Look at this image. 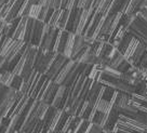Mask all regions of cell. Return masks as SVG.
<instances>
[{
  "label": "cell",
  "mask_w": 147,
  "mask_h": 133,
  "mask_svg": "<svg viewBox=\"0 0 147 133\" xmlns=\"http://www.w3.org/2000/svg\"><path fill=\"white\" fill-rule=\"evenodd\" d=\"M57 53H54L53 51L43 53L41 50H39L38 48V52L36 55V60H35V70H37L39 74H45L48 72V69L50 68L51 64L53 63L55 56Z\"/></svg>",
  "instance_id": "obj_2"
},
{
  "label": "cell",
  "mask_w": 147,
  "mask_h": 133,
  "mask_svg": "<svg viewBox=\"0 0 147 133\" xmlns=\"http://www.w3.org/2000/svg\"><path fill=\"white\" fill-rule=\"evenodd\" d=\"M49 79L47 78L46 75H42V74H38V77L36 79V82L34 84V88H32V92H30V95L29 97L32 99V100H36L37 97L39 95V93L41 91L42 87L46 84V82L48 81Z\"/></svg>",
  "instance_id": "obj_11"
},
{
  "label": "cell",
  "mask_w": 147,
  "mask_h": 133,
  "mask_svg": "<svg viewBox=\"0 0 147 133\" xmlns=\"http://www.w3.org/2000/svg\"><path fill=\"white\" fill-rule=\"evenodd\" d=\"M57 32H59V29L56 27H51L50 25L45 23L41 41L38 47L39 50H41L43 53L53 51V45H54L56 36H57Z\"/></svg>",
  "instance_id": "obj_1"
},
{
  "label": "cell",
  "mask_w": 147,
  "mask_h": 133,
  "mask_svg": "<svg viewBox=\"0 0 147 133\" xmlns=\"http://www.w3.org/2000/svg\"><path fill=\"white\" fill-rule=\"evenodd\" d=\"M76 63H77V62H75L74 60H68V62H67V63L63 66V68L61 69V72L59 73L57 77L55 78L54 82L56 83V84H59V86L63 84L64 80L66 79V77H67V75H68L69 72L73 69V67L75 66V64H76Z\"/></svg>",
  "instance_id": "obj_12"
},
{
  "label": "cell",
  "mask_w": 147,
  "mask_h": 133,
  "mask_svg": "<svg viewBox=\"0 0 147 133\" xmlns=\"http://www.w3.org/2000/svg\"><path fill=\"white\" fill-rule=\"evenodd\" d=\"M77 2H78V0H68L66 8L64 10H71L74 8H77Z\"/></svg>",
  "instance_id": "obj_29"
},
{
  "label": "cell",
  "mask_w": 147,
  "mask_h": 133,
  "mask_svg": "<svg viewBox=\"0 0 147 133\" xmlns=\"http://www.w3.org/2000/svg\"><path fill=\"white\" fill-rule=\"evenodd\" d=\"M93 1H94V0H78V2H77V8L81 10L92 9Z\"/></svg>",
  "instance_id": "obj_27"
},
{
  "label": "cell",
  "mask_w": 147,
  "mask_h": 133,
  "mask_svg": "<svg viewBox=\"0 0 147 133\" xmlns=\"http://www.w3.org/2000/svg\"><path fill=\"white\" fill-rule=\"evenodd\" d=\"M81 11H82V10L78 9V8H74V9L70 10V12H69V18H68V21H67V24H66L65 30L75 34L76 29L78 27L79 21H80Z\"/></svg>",
  "instance_id": "obj_4"
},
{
  "label": "cell",
  "mask_w": 147,
  "mask_h": 133,
  "mask_svg": "<svg viewBox=\"0 0 147 133\" xmlns=\"http://www.w3.org/2000/svg\"><path fill=\"white\" fill-rule=\"evenodd\" d=\"M22 133H25V132H23V131H22Z\"/></svg>",
  "instance_id": "obj_34"
},
{
  "label": "cell",
  "mask_w": 147,
  "mask_h": 133,
  "mask_svg": "<svg viewBox=\"0 0 147 133\" xmlns=\"http://www.w3.org/2000/svg\"><path fill=\"white\" fill-rule=\"evenodd\" d=\"M57 88H59V84H56L53 80H50V79H49L46 90H45L41 99H40L39 101L45 102L46 104H49V105H50L51 103H52V101H53V99H54L55 93L57 91Z\"/></svg>",
  "instance_id": "obj_6"
},
{
  "label": "cell",
  "mask_w": 147,
  "mask_h": 133,
  "mask_svg": "<svg viewBox=\"0 0 147 133\" xmlns=\"http://www.w3.org/2000/svg\"><path fill=\"white\" fill-rule=\"evenodd\" d=\"M45 133H52V132H51L50 130H49V129H48V130H47V131H46V132H45Z\"/></svg>",
  "instance_id": "obj_32"
},
{
  "label": "cell",
  "mask_w": 147,
  "mask_h": 133,
  "mask_svg": "<svg viewBox=\"0 0 147 133\" xmlns=\"http://www.w3.org/2000/svg\"><path fill=\"white\" fill-rule=\"evenodd\" d=\"M94 13V10L93 9H86L81 11V15H80V21H79L78 27L75 32V35L76 36H79V35H82L84 29H86V26L88 25L90 18H91L92 14Z\"/></svg>",
  "instance_id": "obj_8"
},
{
  "label": "cell",
  "mask_w": 147,
  "mask_h": 133,
  "mask_svg": "<svg viewBox=\"0 0 147 133\" xmlns=\"http://www.w3.org/2000/svg\"><path fill=\"white\" fill-rule=\"evenodd\" d=\"M146 51H147L146 45L142 41L138 42V47H136L135 51H134L132 57H131L130 61H129V63L131 64V66L138 67V65H140V63H141V61L143 60V57H144V55H145V53H146Z\"/></svg>",
  "instance_id": "obj_7"
},
{
  "label": "cell",
  "mask_w": 147,
  "mask_h": 133,
  "mask_svg": "<svg viewBox=\"0 0 147 133\" xmlns=\"http://www.w3.org/2000/svg\"><path fill=\"white\" fill-rule=\"evenodd\" d=\"M22 84H23V79L21 78V76H20V75H14L13 80H12V82H11L10 88H11V89H14V90H16V91H20V89H21V87H22Z\"/></svg>",
  "instance_id": "obj_25"
},
{
  "label": "cell",
  "mask_w": 147,
  "mask_h": 133,
  "mask_svg": "<svg viewBox=\"0 0 147 133\" xmlns=\"http://www.w3.org/2000/svg\"><path fill=\"white\" fill-rule=\"evenodd\" d=\"M75 38H76V35L74 32H69L68 34V38H67V42H66V46H65L64 52L63 54L70 60L71 57V52H73V48H74V43H75Z\"/></svg>",
  "instance_id": "obj_16"
},
{
  "label": "cell",
  "mask_w": 147,
  "mask_h": 133,
  "mask_svg": "<svg viewBox=\"0 0 147 133\" xmlns=\"http://www.w3.org/2000/svg\"><path fill=\"white\" fill-rule=\"evenodd\" d=\"M43 27H45V23L36 20L35 21V25H34V29H32V39H30V43L35 47H39L40 41H41L42 38V32H43Z\"/></svg>",
  "instance_id": "obj_9"
},
{
  "label": "cell",
  "mask_w": 147,
  "mask_h": 133,
  "mask_svg": "<svg viewBox=\"0 0 147 133\" xmlns=\"http://www.w3.org/2000/svg\"><path fill=\"white\" fill-rule=\"evenodd\" d=\"M40 11H41V5H32L29 7V10H28L27 16L30 18H34V20H38L39 18V14H40Z\"/></svg>",
  "instance_id": "obj_23"
},
{
  "label": "cell",
  "mask_w": 147,
  "mask_h": 133,
  "mask_svg": "<svg viewBox=\"0 0 147 133\" xmlns=\"http://www.w3.org/2000/svg\"><path fill=\"white\" fill-rule=\"evenodd\" d=\"M24 0H15L12 5H11V8H10V11L8 15L5 16V21L7 23H10V22H12L13 20L15 18H18V13H20V9H21V7L23 5Z\"/></svg>",
  "instance_id": "obj_14"
},
{
  "label": "cell",
  "mask_w": 147,
  "mask_h": 133,
  "mask_svg": "<svg viewBox=\"0 0 147 133\" xmlns=\"http://www.w3.org/2000/svg\"><path fill=\"white\" fill-rule=\"evenodd\" d=\"M5 23H7V22H5V20H2V18H0V32H1V30L3 29V27H5Z\"/></svg>",
  "instance_id": "obj_31"
},
{
  "label": "cell",
  "mask_w": 147,
  "mask_h": 133,
  "mask_svg": "<svg viewBox=\"0 0 147 133\" xmlns=\"http://www.w3.org/2000/svg\"><path fill=\"white\" fill-rule=\"evenodd\" d=\"M68 60L69 59H67L64 54H59L57 53L56 56H55L54 61H53V63L51 64L50 68L48 69V72L45 74L47 76V78L54 81L55 78L57 77L59 73L61 72V69L63 68V66L68 62Z\"/></svg>",
  "instance_id": "obj_3"
},
{
  "label": "cell",
  "mask_w": 147,
  "mask_h": 133,
  "mask_svg": "<svg viewBox=\"0 0 147 133\" xmlns=\"http://www.w3.org/2000/svg\"><path fill=\"white\" fill-rule=\"evenodd\" d=\"M35 21H36V20L28 18L27 24H26V28H25V35H24V39H23V41L25 42L26 45H29V43H30V39H32V29H34Z\"/></svg>",
  "instance_id": "obj_18"
},
{
  "label": "cell",
  "mask_w": 147,
  "mask_h": 133,
  "mask_svg": "<svg viewBox=\"0 0 147 133\" xmlns=\"http://www.w3.org/2000/svg\"><path fill=\"white\" fill-rule=\"evenodd\" d=\"M132 39H133V36L129 32H125V35L122 37V39L118 42V46H117V49H118V51H119L120 53L123 54L124 52H125L127 48L129 47V45H130V42H131Z\"/></svg>",
  "instance_id": "obj_15"
},
{
  "label": "cell",
  "mask_w": 147,
  "mask_h": 133,
  "mask_svg": "<svg viewBox=\"0 0 147 133\" xmlns=\"http://www.w3.org/2000/svg\"><path fill=\"white\" fill-rule=\"evenodd\" d=\"M138 42H140V40H138L136 38H134L131 40V42H130V45H129V47L127 48V50H125V52L123 53V57L125 61H130V59L132 57V55H133L134 51H135V49H136V47H138Z\"/></svg>",
  "instance_id": "obj_20"
},
{
  "label": "cell",
  "mask_w": 147,
  "mask_h": 133,
  "mask_svg": "<svg viewBox=\"0 0 147 133\" xmlns=\"http://www.w3.org/2000/svg\"><path fill=\"white\" fill-rule=\"evenodd\" d=\"M119 113H120V115H123V116H125V117L134 118L135 115L138 113V110L136 109L134 106H132L131 104H129V105L124 106V107H122V108H120Z\"/></svg>",
  "instance_id": "obj_22"
},
{
  "label": "cell",
  "mask_w": 147,
  "mask_h": 133,
  "mask_svg": "<svg viewBox=\"0 0 147 133\" xmlns=\"http://www.w3.org/2000/svg\"><path fill=\"white\" fill-rule=\"evenodd\" d=\"M88 47V42L86 41V38L82 36V35H79V36H76L75 38V43H74V48H73V52H71V57L70 60H74L78 56L82 51H84Z\"/></svg>",
  "instance_id": "obj_10"
},
{
  "label": "cell",
  "mask_w": 147,
  "mask_h": 133,
  "mask_svg": "<svg viewBox=\"0 0 147 133\" xmlns=\"http://www.w3.org/2000/svg\"><path fill=\"white\" fill-rule=\"evenodd\" d=\"M135 15H136L138 18H142L144 22H146V23H147V8L140 10V11H138V12L135 14Z\"/></svg>",
  "instance_id": "obj_28"
},
{
  "label": "cell",
  "mask_w": 147,
  "mask_h": 133,
  "mask_svg": "<svg viewBox=\"0 0 147 133\" xmlns=\"http://www.w3.org/2000/svg\"><path fill=\"white\" fill-rule=\"evenodd\" d=\"M69 12H70V10H61L60 18H59L57 23H56L57 29L65 30V27H66V24H67V21H68L69 18Z\"/></svg>",
  "instance_id": "obj_17"
},
{
  "label": "cell",
  "mask_w": 147,
  "mask_h": 133,
  "mask_svg": "<svg viewBox=\"0 0 147 133\" xmlns=\"http://www.w3.org/2000/svg\"><path fill=\"white\" fill-rule=\"evenodd\" d=\"M61 10H54L53 13L51 14V16L49 18V20L47 21L46 23L48 25H50L51 27H56V23H57V20L60 18Z\"/></svg>",
  "instance_id": "obj_24"
},
{
  "label": "cell",
  "mask_w": 147,
  "mask_h": 133,
  "mask_svg": "<svg viewBox=\"0 0 147 133\" xmlns=\"http://www.w3.org/2000/svg\"><path fill=\"white\" fill-rule=\"evenodd\" d=\"M113 2V0H101L100 5L97 7V9L94 11L95 13H97L98 15H105V16H108L107 15V12L109 10V7Z\"/></svg>",
  "instance_id": "obj_21"
},
{
  "label": "cell",
  "mask_w": 147,
  "mask_h": 133,
  "mask_svg": "<svg viewBox=\"0 0 147 133\" xmlns=\"http://www.w3.org/2000/svg\"><path fill=\"white\" fill-rule=\"evenodd\" d=\"M0 38H1V34H0Z\"/></svg>",
  "instance_id": "obj_33"
},
{
  "label": "cell",
  "mask_w": 147,
  "mask_h": 133,
  "mask_svg": "<svg viewBox=\"0 0 147 133\" xmlns=\"http://www.w3.org/2000/svg\"><path fill=\"white\" fill-rule=\"evenodd\" d=\"M61 2L62 0H51V9L61 10Z\"/></svg>",
  "instance_id": "obj_30"
},
{
  "label": "cell",
  "mask_w": 147,
  "mask_h": 133,
  "mask_svg": "<svg viewBox=\"0 0 147 133\" xmlns=\"http://www.w3.org/2000/svg\"><path fill=\"white\" fill-rule=\"evenodd\" d=\"M27 21H28L27 15L22 16V18H20V22H18V26H16V29H15V32H14L12 39H14V40H23L24 35H25V28H26Z\"/></svg>",
  "instance_id": "obj_13"
},
{
  "label": "cell",
  "mask_w": 147,
  "mask_h": 133,
  "mask_svg": "<svg viewBox=\"0 0 147 133\" xmlns=\"http://www.w3.org/2000/svg\"><path fill=\"white\" fill-rule=\"evenodd\" d=\"M104 129L102 128L100 124H94V122H90L89 126H88L87 130H86V133H102Z\"/></svg>",
  "instance_id": "obj_26"
},
{
  "label": "cell",
  "mask_w": 147,
  "mask_h": 133,
  "mask_svg": "<svg viewBox=\"0 0 147 133\" xmlns=\"http://www.w3.org/2000/svg\"><path fill=\"white\" fill-rule=\"evenodd\" d=\"M69 32L67 30H60L57 32V36L55 39V42L53 45V52L54 53H59V54H63L66 46V42H67V38H68Z\"/></svg>",
  "instance_id": "obj_5"
},
{
  "label": "cell",
  "mask_w": 147,
  "mask_h": 133,
  "mask_svg": "<svg viewBox=\"0 0 147 133\" xmlns=\"http://www.w3.org/2000/svg\"><path fill=\"white\" fill-rule=\"evenodd\" d=\"M143 1L144 0H131L123 14H136L141 9Z\"/></svg>",
  "instance_id": "obj_19"
}]
</instances>
